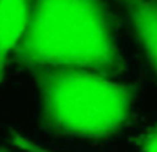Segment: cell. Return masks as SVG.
Here are the masks:
<instances>
[{
    "label": "cell",
    "mask_w": 157,
    "mask_h": 152,
    "mask_svg": "<svg viewBox=\"0 0 157 152\" xmlns=\"http://www.w3.org/2000/svg\"><path fill=\"white\" fill-rule=\"evenodd\" d=\"M127 13L138 45L157 78V0H116Z\"/></svg>",
    "instance_id": "cell-4"
},
{
    "label": "cell",
    "mask_w": 157,
    "mask_h": 152,
    "mask_svg": "<svg viewBox=\"0 0 157 152\" xmlns=\"http://www.w3.org/2000/svg\"><path fill=\"white\" fill-rule=\"evenodd\" d=\"M0 152H4V151H2V149H0Z\"/></svg>",
    "instance_id": "cell-7"
},
{
    "label": "cell",
    "mask_w": 157,
    "mask_h": 152,
    "mask_svg": "<svg viewBox=\"0 0 157 152\" xmlns=\"http://www.w3.org/2000/svg\"><path fill=\"white\" fill-rule=\"evenodd\" d=\"M10 144L21 152H54L50 148H46L39 142L32 141L27 135L15 131L11 133V135H10Z\"/></svg>",
    "instance_id": "cell-5"
},
{
    "label": "cell",
    "mask_w": 157,
    "mask_h": 152,
    "mask_svg": "<svg viewBox=\"0 0 157 152\" xmlns=\"http://www.w3.org/2000/svg\"><path fill=\"white\" fill-rule=\"evenodd\" d=\"M31 11L32 0H0V85L9 59L27 32Z\"/></svg>",
    "instance_id": "cell-3"
},
{
    "label": "cell",
    "mask_w": 157,
    "mask_h": 152,
    "mask_svg": "<svg viewBox=\"0 0 157 152\" xmlns=\"http://www.w3.org/2000/svg\"><path fill=\"white\" fill-rule=\"evenodd\" d=\"M28 69L122 71L113 18L103 0H32L29 25L14 52Z\"/></svg>",
    "instance_id": "cell-1"
},
{
    "label": "cell",
    "mask_w": 157,
    "mask_h": 152,
    "mask_svg": "<svg viewBox=\"0 0 157 152\" xmlns=\"http://www.w3.org/2000/svg\"><path fill=\"white\" fill-rule=\"evenodd\" d=\"M44 126L85 140H104L127 124L135 88L83 69L35 70Z\"/></svg>",
    "instance_id": "cell-2"
},
{
    "label": "cell",
    "mask_w": 157,
    "mask_h": 152,
    "mask_svg": "<svg viewBox=\"0 0 157 152\" xmlns=\"http://www.w3.org/2000/svg\"><path fill=\"white\" fill-rule=\"evenodd\" d=\"M136 144L140 152H157V122L138 137Z\"/></svg>",
    "instance_id": "cell-6"
}]
</instances>
